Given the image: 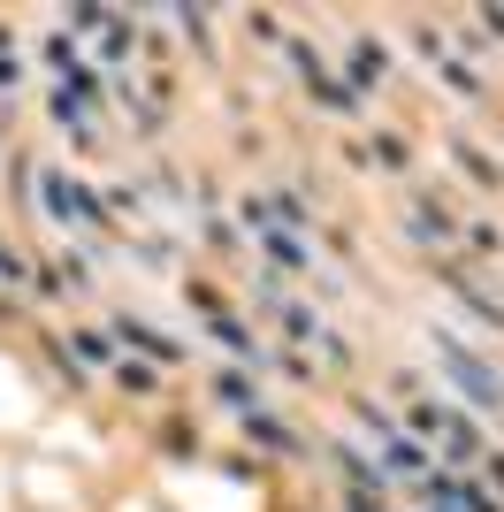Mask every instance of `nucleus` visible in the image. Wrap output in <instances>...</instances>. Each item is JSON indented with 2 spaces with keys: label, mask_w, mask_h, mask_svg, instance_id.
Wrapping results in <instances>:
<instances>
[{
  "label": "nucleus",
  "mask_w": 504,
  "mask_h": 512,
  "mask_svg": "<svg viewBox=\"0 0 504 512\" xmlns=\"http://www.w3.org/2000/svg\"><path fill=\"white\" fill-rule=\"evenodd\" d=\"M443 360H451V375H459V383L474 390L482 406H489V398H497V383H489V367H482V360H466V352H451V344H443Z\"/></svg>",
  "instance_id": "f257e3e1"
}]
</instances>
